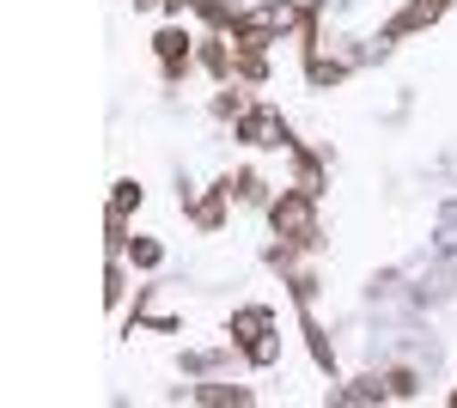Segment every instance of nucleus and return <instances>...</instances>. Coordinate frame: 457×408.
I'll use <instances>...</instances> for the list:
<instances>
[{
	"label": "nucleus",
	"mask_w": 457,
	"mask_h": 408,
	"mask_svg": "<svg viewBox=\"0 0 457 408\" xmlns=\"http://www.w3.org/2000/svg\"><path fill=\"white\" fill-rule=\"evenodd\" d=\"M433 12H439V0H415V6H409V19H403V25H421V19H433Z\"/></svg>",
	"instance_id": "nucleus-2"
},
{
	"label": "nucleus",
	"mask_w": 457,
	"mask_h": 408,
	"mask_svg": "<svg viewBox=\"0 0 457 408\" xmlns=\"http://www.w3.org/2000/svg\"><path fill=\"white\" fill-rule=\"evenodd\" d=\"M275 226H287V232H305V202H287V207H275Z\"/></svg>",
	"instance_id": "nucleus-1"
}]
</instances>
